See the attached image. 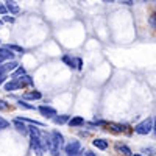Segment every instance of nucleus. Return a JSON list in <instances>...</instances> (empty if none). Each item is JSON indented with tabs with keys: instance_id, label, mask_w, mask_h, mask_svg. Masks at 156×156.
I'll use <instances>...</instances> for the list:
<instances>
[{
	"instance_id": "nucleus-27",
	"label": "nucleus",
	"mask_w": 156,
	"mask_h": 156,
	"mask_svg": "<svg viewBox=\"0 0 156 156\" xmlns=\"http://www.w3.org/2000/svg\"><path fill=\"white\" fill-rule=\"evenodd\" d=\"M3 22H14V17H9V16H5L3 19H2Z\"/></svg>"
},
{
	"instance_id": "nucleus-8",
	"label": "nucleus",
	"mask_w": 156,
	"mask_h": 156,
	"mask_svg": "<svg viewBox=\"0 0 156 156\" xmlns=\"http://www.w3.org/2000/svg\"><path fill=\"white\" fill-rule=\"evenodd\" d=\"M115 150L119 151V153H122L123 156H133L129 147H126L125 144H122V142H115Z\"/></svg>"
},
{
	"instance_id": "nucleus-16",
	"label": "nucleus",
	"mask_w": 156,
	"mask_h": 156,
	"mask_svg": "<svg viewBox=\"0 0 156 156\" xmlns=\"http://www.w3.org/2000/svg\"><path fill=\"white\" fill-rule=\"evenodd\" d=\"M69 120H70V115H67V114H62V115H56V117H53V122H55L56 125L67 123Z\"/></svg>"
},
{
	"instance_id": "nucleus-21",
	"label": "nucleus",
	"mask_w": 156,
	"mask_h": 156,
	"mask_svg": "<svg viewBox=\"0 0 156 156\" xmlns=\"http://www.w3.org/2000/svg\"><path fill=\"white\" fill-rule=\"evenodd\" d=\"M6 128H9V122L6 119H3V117H0V131H3Z\"/></svg>"
},
{
	"instance_id": "nucleus-33",
	"label": "nucleus",
	"mask_w": 156,
	"mask_h": 156,
	"mask_svg": "<svg viewBox=\"0 0 156 156\" xmlns=\"http://www.w3.org/2000/svg\"><path fill=\"white\" fill-rule=\"evenodd\" d=\"M2 61H5V58L2 56V53H0V62H2Z\"/></svg>"
},
{
	"instance_id": "nucleus-30",
	"label": "nucleus",
	"mask_w": 156,
	"mask_h": 156,
	"mask_svg": "<svg viewBox=\"0 0 156 156\" xmlns=\"http://www.w3.org/2000/svg\"><path fill=\"white\" fill-rule=\"evenodd\" d=\"M0 75H6V72H5V69H3L2 64H0Z\"/></svg>"
},
{
	"instance_id": "nucleus-7",
	"label": "nucleus",
	"mask_w": 156,
	"mask_h": 156,
	"mask_svg": "<svg viewBox=\"0 0 156 156\" xmlns=\"http://www.w3.org/2000/svg\"><path fill=\"white\" fill-rule=\"evenodd\" d=\"M14 80H17L20 89L22 87H27V86H33V78L28 76V75H23V76H19V78H14Z\"/></svg>"
},
{
	"instance_id": "nucleus-26",
	"label": "nucleus",
	"mask_w": 156,
	"mask_h": 156,
	"mask_svg": "<svg viewBox=\"0 0 156 156\" xmlns=\"http://www.w3.org/2000/svg\"><path fill=\"white\" fill-rule=\"evenodd\" d=\"M83 156H97V154H95V153H92L90 150H84V151H83Z\"/></svg>"
},
{
	"instance_id": "nucleus-6",
	"label": "nucleus",
	"mask_w": 156,
	"mask_h": 156,
	"mask_svg": "<svg viewBox=\"0 0 156 156\" xmlns=\"http://www.w3.org/2000/svg\"><path fill=\"white\" fill-rule=\"evenodd\" d=\"M12 125H14V128L17 129L20 134H27V133H28V126L25 125V122H22L19 117H16V119L12 120Z\"/></svg>"
},
{
	"instance_id": "nucleus-10",
	"label": "nucleus",
	"mask_w": 156,
	"mask_h": 156,
	"mask_svg": "<svg viewBox=\"0 0 156 156\" xmlns=\"http://www.w3.org/2000/svg\"><path fill=\"white\" fill-rule=\"evenodd\" d=\"M17 89H20V86H19L17 80H14V78H12L11 81L5 83V90L6 92H12V90H17Z\"/></svg>"
},
{
	"instance_id": "nucleus-20",
	"label": "nucleus",
	"mask_w": 156,
	"mask_h": 156,
	"mask_svg": "<svg viewBox=\"0 0 156 156\" xmlns=\"http://www.w3.org/2000/svg\"><path fill=\"white\" fill-rule=\"evenodd\" d=\"M23 75H27V72H25V69H23L22 66H19V67L14 70V73H12V78H19V76H23Z\"/></svg>"
},
{
	"instance_id": "nucleus-35",
	"label": "nucleus",
	"mask_w": 156,
	"mask_h": 156,
	"mask_svg": "<svg viewBox=\"0 0 156 156\" xmlns=\"http://www.w3.org/2000/svg\"><path fill=\"white\" fill-rule=\"evenodd\" d=\"M2 23H3V20H0V25H2Z\"/></svg>"
},
{
	"instance_id": "nucleus-14",
	"label": "nucleus",
	"mask_w": 156,
	"mask_h": 156,
	"mask_svg": "<svg viewBox=\"0 0 156 156\" xmlns=\"http://www.w3.org/2000/svg\"><path fill=\"white\" fill-rule=\"evenodd\" d=\"M76 59H78V58H72V56H69V55H64V56H62V62H66L70 69H76Z\"/></svg>"
},
{
	"instance_id": "nucleus-11",
	"label": "nucleus",
	"mask_w": 156,
	"mask_h": 156,
	"mask_svg": "<svg viewBox=\"0 0 156 156\" xmlns=\"http://www.w3.org/2000/svg\"><path fill=\"white\" fill-rule=\"evenodd\" d=\"M6 9L11 12V14H17V12L20 11L19 5L14 2V0H8V2H6Z\"/></svg>"
},
{
	"instance_id": "nucleus-9",
	"label": "nucleus",
	"mask_w": 156,
	"mask_h": 156,
	"mask_svg": "<svg viewBox=\"0 0 156 156\" xmlns=\"http://www.w3.org/2000/svg\"><path fill=\"white\" fill-rule=\"evenodd\" d=\"M67 123H69V126H72V128H76V126H81V125H84L86 122H84V119H83V117L76 115V117H72V119H70Z\"/></svg>"
},
{
	"instance_id": "nucleus-28",
	"label": "nucleus",
	"mask_w": 156,
	"mask_h": 156,
	"mask_svg": "<svg viewBox=\"0 0 156 156\" xmlns=\"http://www.w3.org/2000/svg\"><path fill=\"white\" fill-rule=\"evenodd\" d=\"M6 81V75H0V84H3Z\"/></svg>"
},
{
	"instance_id": "nucleus-15",
	"label": "nucleus",
	"mask_w": 156,
	"mask_h": 156,
	"mask_svg": "<svg viewBox=\"0 0 156 156\" xmlns=\"http://www.w3.org/2000/svg\"><path fill=\"white\" fill-rule=\"evenodd\" d=\"M92 145L100 148V150H106L109 144H108V140H105V139H95V140H92Z\"/></svg>"
},
{
	"instance_id": "nucleus-23",
	"label": "nucleus",
	"mask_w": 156,
	"mask_h": 156,
	"mask_svg": "<svg viewBox=\"0 0 156 156\" xmlns=\"http://www.w3.org/2000/svg\"><path fill=\"white\" fill-rule=\"evenodd\" d=\"M6 109H9V103H6L5 100L0 98V111H6Z\"/></svg>"
},
{
	"instance_id": "nucleus-22",
	"label": "nucleus",
	"mask_w": 156,
	"mask_h": 156,
	"mask_svg": "<svg viewBox=\"0 0 156 156\" xmlns=\"http://www.w3.org/2000/svg\"><path fill=\"white\" fill-rule=\"evenodd\" d=\"M148 23H150V27L153 30H156V12H153V14L148 17Z\"/></svg>"
},
{
	"instance_id": "nucleus-24",
	"label": "nucleus",
	"mask_w": 156,
	"mask_h": 156,
	"mask_svg": "<svg viewBox=\"0 0 156 156\" xmlns=\"http://www.w3.org/2000/svg\"><path fill=\"white\" fill-rule=\"evenodd\" d=\"M6 12H8V9H6V5L0 3V14H6Z\"/></svg>"
},
{
	"instance_id": "nucleus-2",
	"label": "nucleus",
	"mask_w": 156,
	"mask_h": 156,
	"mask_svg": "<svg viewBox=\"0 0 156 156\" xmlns=\"http://www.w3.org/2000/svg\"><path fill=\"white\" fill-rule=\"evenodd\" d=\"M51 142H50V147H48V151L51 153V156H59V151L61 148L64 147V136L59 133V131H51Z\"/></svg>"
},
{
	"instance_id": "nucleus-18",
	"label": "nucleus",
	"mask_w": 156,
	"mask_h": 156,
	"mask_svg": "<svg viewBox=\"0 0 156 156\" xmlns=\"http://www.w3.org/2000/svg\"><path fill=\"white\" fill-rule=\"evenodd\" d=\"M140 151L144 153L145 156H154V154H156V148H154V147H144Z\"/></svg>"
},
{
	"instance_id": "nucleus-34",
	"label": "nucleus",
	"mask_w": 156,
	"mask_h": 156,
	"mask_svg": "<svg viewBox=\"0 0 156 156\" xmlns=\"http://www.w3.org/2000/svg\"><path fill=\"white\" fill-rule=\"evenodd\" d=\"M133 156H144V154H139V153H136V154H133Z\"/></svg>"
},
{
	"instance_id": "nucleus-12",
	"label": "nucleus",
	"mask_w": 156,
	"mask_h": 156,
	"mask_svg": "<svg viewBox=\"0 0 156 156\" xmlns=\"http://www.w3.org/2000/svg\"><path fill=\"white\" fill-rule=\"evenodd\" d=\"M23 98L25 100H39V98H42V94L39 90H31V92H25Z\"/></svg>"
},
{
	"instance_id": "nucleus-25",
	"label": "nucleus",
	"mask_w": 156,
	"mask_h": 156,
	"mask_svg": "<svg viewBox=\"0 0 156 156\" xmlns=\"http://www.w3.org/2000/svg\"><path fill=\"white\" fill-rule=\"evenodd\" d=\"M76 69H78V70H81V69H83V61H81L80 58L76 59Z\"/></svg>"
},
{
	"instance_id": "nucleus-4",
	"label": "nucleus",
	"mask_w": 156,
	"mask_h": 156,
	"mask_svg": "<svg viewBox=\"0 0 156 156\" xmlns=\"http://www.w3.org/2000/svg\"><path fill=\"white\" fill-rule=\"evenodd\" d=\"M134 131L137 134H140V136H147L148 133L153 131V120L150 119V117H147L145 120H142L140 123H137L134 126Z\"/></svg>"
},
{
	"instance_id": "nucleus-13",
	"label": "nucleus",
	"mask_w": 156,
	"mask_h": 156,
	"mask_svg": "<svg viewBox=\"0 0 156 156\" xmlns=\"http://www.w3.org/2000/svg\"><path fill=\"white\" fill-rule=\"evenodd\" d=\"M2 66H3L5 72L8 73V72H14V70L19 67V64H17L16 61H6V62H3V64H2Z\"/></svg>"
},
{
	"instance_id": "nucleus-3",
	"label": "nucleus",
	"mask_w": 156,
	"mask_h": 156,
	"mask_svg": "<svg viewBox=\"0 0 156 156\" xmlns=\"http://www.w3.org/2000/svg\"><path fill=\"white\" fill-rule=\"evenodd\" d=\"M64 153H66V156H83L80 140H72L67 145H64Z\"/></svg>"
},
{
	"instance_id": "nucleus-17",
	"label": "nucleus",
	"mask_w": 156,
	"mask_h": 156,
	"mask_svg": "<svg viewBox=\"0 0 156 156\" xmlns=\"http://www.w3.org/2000/svg\"><path fill=\"white\" fill-rule=\"evenodd\" d=\"M6 48H9L11 51H17V53H25V48L23 47H20V45H14V44H8V45H5Z\"/></svg>"
},
{
	"instance_id": "nucleus-1",
	"label": "nucleus",
	"mask_w": 156,
	"mask_h": 156,
	"mask_svg": "<svg viewBox=\"0 0 156 156\" xmlns=\"http://www.w3.org/2000/svg\"><path fill=\"white\" fill-rule=\"evenodd\" d=\"M28 133H30V145H31V150L37 154V156H42L45 153V147L42 144V133L39 128H34V125L28 126Z\"/></svg>"
},
{
	"instance_id": "nucleus-19",
	"label": "nucleus",
	"mask_w": 156,
	"mask_h": 156,
	"mask_svg": "<svg viewBox=\"0 0 156 156\" xmlns=\"http://www.w3.org/2000/svg\"><path fill=\"white\" fill-rule=\"evenodd\" d=\"M17 106L22 108V109H31V111L34 109V105H28L25 100H19V101H17Z\"/></svg>"
},
{
	"instance_id": "nucleus-31",
	"label": "nucleus",
	"mask_w": 156,
	"mask_h": 156,
	"mask_svg": "<svg viewBox=\"0 0 156 156\" xmlns=\"http://www.w3.org/2000/svg\"><path fill=\"white\" fill-rule=\"evenodd\" d=\"M122 2V0H120ZM125 5H131V0H125Z\"/></svg>"
},
{
	"instance_id": "nucleus-32",
	"label": "nucleus",
	"mask_w": 156,
	"mask_h": 156,
	"mask_svg": "<svg viewBox=\"0 0 156 156\" xmlns=\"http://www.w3.org/2000/svg\"><path fill=\"white\" fill-rule=\"evenodd\" d=\"M103 2H106V3H112L114 0H103Z\"/></svg>"
},
{
	"instance_id": "nucleus-5",
	"label": "nucleus",
	"mask_w": 156,
	"mask_h": 156,
	"mask_svg": "<svg viewBox=\"0 0 156 156\" xmlns=\"http://www.w3.org/2000/svg\"><path fill=\"white\" fill-rule=\"evenodd\" d=\"M37 111L41 112L44 117H47V119H53V117H56V109L55 108H51V106H39Z\"/></svg>"
},
{
	"instance_id": "nucleus-29",
	"label": "nucleus",
	"mask_w": 156,
	"mask_h": 156,
	"mask_svg": "<svg viewBox=\"0 0 156 156\" xmlns=\"http://www.w3.org/2000/svg\"><path fill=\"white\" fill-rule=\"evenodd\" d=\"M153 133L156 136V115H154V120H153Z\"/></svg>"
}]
</instances>
